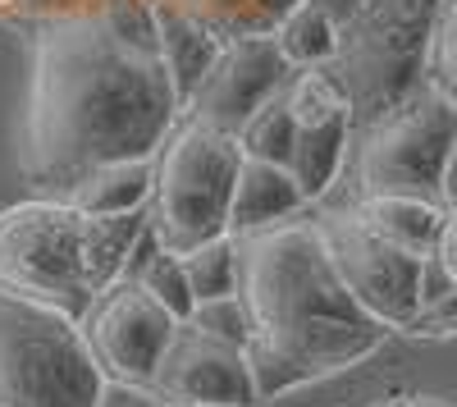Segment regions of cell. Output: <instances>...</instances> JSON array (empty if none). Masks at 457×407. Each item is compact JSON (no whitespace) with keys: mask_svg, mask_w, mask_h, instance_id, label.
Segmentation results:
<instances>
[{"mask_svg":"<svg viewBox=\"0 0 457 407\" xmlns=\"http://www.w3.org/2000/svg\"><path fill=\"white\" fill-rule=\"evenodd\" d=\"M151 10H156V42H161L165 69L179 87L183 110H187V101L197 96V87L206 83V73L215 69V60L224 51V37H215L202 19L179 10L174 0H151Z\"/></svg>","mask_w":457,"mask_h":407,"instance_id":"obj_14","label":"cell"},{"mask_svg":"<svg viewBox=\"0 0 457 407\" xmlns=\"http://www.w3.org/2000/svg\"><path fill=\"white\" fill-rule=\"evenodd\" d=\"M302 206H307V193H302V183L288 165L243 156L234 179V202H228V234L247 238L261 229L288 225V215H297Z\"/></svg>","mask_w":457,"mask_h":407,"instance_id":"obj_13","label":"cell"},{"mask_svg":"<svg viewBox=\"0 0 457 407\" xmlns=\"http://www.w3.org/2000/svg\"><path fill=\"white\" fill-rule=\"evenodd\" d=\"M96 10V0H19V19L46 23V19H69V14H87Z\"/></svg>","mask_w":457,"mask_h":407,"instance_id":"obj_25","label":"cell"},{"mask_svg":"<svg viewBox=\"0 0 457 407\" xmlns=\"http://www.w3.org/2000/svg\"><path fill=\"white\" fill-rule=\"evenodd\" d=\"M165 403H220V407H261L247 348L206 335L202 325L179 320L174 339L146 385Z\"/></svg>","mask_w":457,"mask_h":407,"instance_id":"obj_11","label":"cell"},{"mask_svg":"<svg viewBox=\"0 0 457 407\" xmlns=\"http://www.w3.org/2000/svg\"><path fill=\"white\" fill-rule=\"evenodd\" d=\"M243 303L252 316L247 361L261 403L329 380L375 357L394 329L375 320L334 270L320 225H275L238 238Z\"/></svg>","mask_w":457,"mask_h":407,"instance_id":"obj_2","label":"cell"},{"mask_svg":"<svg viewBox=\"0 0 457 407\" xmlns=\"http://www.w3.org/2000/svg\"><path fill=\"white\" fill-rule=\"evenodd\" d=\"M320 238L334 256V270L353 288V298L389 329H407L426 303L430 256H416L389 238H379L357 211L320 220Z\"/></svg>","mask_w":457,"mask_h":407,"instance_id":"obj_8","label":"cell"},{"mask_svg":"<svg viewBox=\"0 0 457 407\" xmlns=\"http://www.w3.org/2000/svg\"><path fill=\"white\" fill-rule=\"evenodd\" d=\"M179 115L151 0H96L37 23L19 174L37 197H64L105 161L156 156Z\"/></svg>","mask_w":457,"mask_h":407,"instance_id":"obj_1","label":"cell"},{"mask_svg":"<svg viewBox=\"0 0 457 407\" xmlns=\"http://www.w3.org/2000/svg\"><path fill=\"white\" fill-rule=\"evenodd\" d=\"M275 37H279V46H284L293 69H325L338 51V23L325 10L307 5V0L279 23Z\"/></svg>","mask_w":457,"mask_h":407,"instance_id":"obj_18","label":"cell"},{"mask_svg":"<svg viewBox=\"0 0 457 407\" xmlns=\"http://www.w3.org/2000/svg\"><path fill=\"white\" fill-rule=\"evenodd\" d=\"M457 156V101L435 83L407 96L385 120L361 129L357 146V183L361 197H430L444 202L448 170Z\"/></svg>","mask_w":457,"mask_h":407,"instance_id":"obj_7","label":"cell"},{"mask_svg":"<svg viewBox=\"0 0 457 407\" xmlns=\"http://www.w3.org/2000/svg\"><path fill=\"white\" fill-rule=\"evenodd\" d=\"M105 371L83 325L0 288V407H96Z\"/></svg>","mask_w":457,"mask_h":407,"instance_id":"obj_5","label":"cell"},{"mask_svg":"<svg viewBox=\"0 0 457 407\" xmlns=\"http://www.w3.org/2000/svg\"><path fill=\"white\" fill-rule=\"evenodd\" d=\"M444 0H361L338 28V51L325 64L353 105L357 129L385 120L430 79V42Z\"/></svg>","mask_w":457,"mask_h":407,"instance_id":"obj_4","label":"cell"},{"mask_svg":"<svg viewBox=\"0 0 457 407\" xmlns=\"http://www.w3.org/2000/svg\"><path fill=\"white\" fill-rule=\"evenodd\" d=\"M156 193V156H133V161H105L96 170H87L73 188L64 193V202H73L83 215H133L151 206Z\"/></svg>","mask_w":457,"mask_h":407,"instance_id":"obj_15","label":"cell"},{"mask_svg":"<svg viewBox=\"0 0 457 407\" xmlns=\"http://www.w3.org/2000/svg\"><path fill=\"white\" fill-rule=\"evenodd\" d=\"M179 10L202 19L215 37L234 42V37H270L279 23L302 5V0H174Z\"/></svg>","mask_w":457,"mask_h":407,"instance_id":"obj_17","label":"cell"},{"mask_svg":"<svg viewBox=\"0 0 457 407\" xmlns=\"http://www.w3.org/2000/svg\"><path fill=\"white\" fill-rule=\"evenodd\" d=\"M183 270H187V284H193L197 303L206 298H228L238 293L243 284V256H238V238L234 234H220L193 252H183Z\"/></svg>","mask_w":457,"mask_h":407,"instance_id":"obj_19","label":"cell"},{"mask_svg":"<svg viewBox=\"0 0 457 407\" xmlns=\"http://www.w3.org/2000/svg\"><path fill=\"white\" fill-rule=\"evenodd\" d=\"M357 215L366 225L416 256H435V243L444 234V220H448V206L444 202H430V197H398V193H385V197H361L357 202Z\"/></svg>","mask_w":457,"mask_h":407,"instance_id":"obj_16","label":"cell"},{"mask_svg":"<svg viewBox=\"0 0 457 407\" xmlns=\"http://www.w3.org/2000/svg\"><path fill=\"white\" fill-rule=\"evenodd\" d=\"M19 10V0H0V14H14Z\"/></svg>","mask_w":457,"mask_h":407,"instance_id":"obj_29","label":"cell"},{"mask_svg":"<svg viewBox=\"0 0 457 407\" xmlns=\"http://www.w3.org/2000/svg\"><path fill=\"white\" fill-rule=\"evenodd\" d=\"M193 325H202L206 335H215V339H224V344H238V348H247V339H252V316H247L243 293H228V298H206V303H197Z\"/></svg>","mask_w":457,"mask_h":407,"instance_id":"obj_23","label":"cell"},{"mask_svg":"<svg viewBox=\"0 0 457 407\" xmlns=\"http://www.w3.org/2000/svg\"><path fill=\"white\" fill-rule=\"evenodd\" d=\"M426 79H430L448 101H457V0H444V5H439V23H435Z\"/></svg>","mask_w":457,"mask_h":407,"instance_id":"obj_22","label":"cell"},{"mask_svg":"<svg viewBox=\"0 0 457 407\" xmlns=\"http://www.w3.org/2000/svg\"><path fill=\"white\" fill-rule=\"evenodd\" d=\"M407 335H416V339H453L457 335V284L430 293L421 303V311L411 316Z\"/></svg>","mask_w":457,"mask_h":407,"instance_id":"obj_24","label":"cell"},{"mask_svg":"<svg viewBox=\"0 0 457 407\" xmlns=\"http://www.w3.org/2000/svg\"><path fill=\"white\" fill-rule=\"evenodd\" d=\"M243 152L238 137L206 129L197 120L179 124L156 152V193H151V238L165 252H193L228 234V202H234Z\"/></svg>","mask_w":457,"mask_h":407,"instance_id":"obj_6","label":"cell"},{"mask_svg":"<svg viewBox=\"0 0 457 407\" xmlns=\"http://www.w3.org/2000/svg\"><path fill=\"white\" fill-rule=\"evenodd\" d=\"M430 262L439 266V275H444L448 284H457V211H448L444 234H439V243H435V256H430Z\"/></svg>","mask_w":457,"mask_h":407,"instance_id":"obj_26","label":"cell"},{"mask_svg":"<svg viewBox=\"0 0 457 407\" xmlns=\"http://www.w3.org/2000/svg\"><path fill=\"white\" fill-rule=\"evenodd\" d=\"M133 279H137L156 303H165L179 320H193L197 293H193V284H187V270H183V256H179V252H165V247L156 243V247H151L142 262L133 266Z\"/></svg>","mask_w":457,"mask_h":407,"instance_id":"obj_21","label":"cell"},{"mask_svg":"<svg viewBox=\"0 0 457 407\" xmlns=\"http://www.w3.org/2000/svg\"><path fill=\"white\" fill-rule=\"evenodd\" d=\"M293 73L297 69L288 64L275 32L270 37H234V42H224L215 69L197 87V96L187 101V120L238 137V129L256 115L261 105L284 96Z\"/></svg>","mask_w":457,"mask_h":407,"instance_id":"obj_10","label":"cell"},{"mask_svg":"<svg viewBox=\"0 0 457 407\" xmlns=\"http://www.w3.org/2000/svg\"><path fill=\"white\" fill-rule=\"evenodd\" d=\"M370 407H444L439 398H421V394H398V398H379Z\"/></svg>","mask_w":457,"mask_h":407,"instance_id":"obj_28","label":"cell"},{"mask_svg":"<svg viewBox=\"0 0 457 407\" xmlns=\"http://www.w3.org/2000/svg\"><path fill=\"white\" fill-rule=\"evenodd\" d=\"M79 325L101 361L105 380L146 389L174 339V329H179V316L165 303L151 298L133 275H124L87 307V316Z\"/></svg>","mask_w":457,"mask_h":407,"instance_id":"obj_9","label":"cell"},{"mask_svg":"<svg viewBox=\"0 0 457 407\" xmlns=\"http://www.w3.org/2000/svg\"><path fill=\"white\" fill-rule=\"evenodd\" d=\"M307 5L325 10V14H329V19H334V23L343 28V23H348V19H353V14L361 10V0H307Z\"/></svg>","mask_w":457,"mask_h":407,"instance_id":"obj_27","label":"cell"},{"mask_svg":"<svg viewBox=\"0 0 457 407\" xmlns=\"http://www.w3.org/2000/svg\"><path fill=\"white\" fill-rule=\"evenodd\" d=\"M151 215H83L64 197H28L0 211V288L83 320L101 293L133 275Z\"/></svg>","mask_w":457,"mask_h":407,"instance_id":"obj_3","label":"cell"},{"mask_svg":"<svg viewBox=\"0 0 457 407\" xmlns=\"http://www.w3.org/2000/svg\"><path fill=\"white\" fill-rule=\"evenodd\" d=\"M293 146H297V120L288 110V96H275L270 105H261L256 115L238 129V152L252 156V161L293 165Z\"/></svg>","mask_w":457,"mask_h":407,"instance_id":"obj_20","label":"cell"},{"mask_svg":"<svg viewBox=\"0 0 457 407\" xmlns=\"http://www.w3.org/2000/svg\"><path fill=\"white\" fill-rule=\"evenodd\" d=\"M288 110L297 120V146H293V174L302 183V193L320 197L343 170L348 156V133H353V105L334 83L329 69H297L288 83Z\"/></svg>","mask_w":457,"mask_h":407,"instance_id":"obj_12","label":"cell"},{"mask_svg":"<svg viewBox=\"0 0 457 407\" xmlns=\"http://www.w3.org/2000/svg\"><path fill=\"white\" fill-rule=\"evenodd\" d=\"M179 407H220V403H179Z\"/></svg>","mask_w":457,"mask_h":407,"instance_id":"obj_30","label":"cell"}]
</instances>
